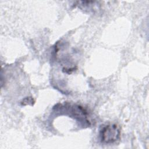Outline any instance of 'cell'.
Wrapping results in <instances>:
<instances>
[{"label": "cell", "instance_id": "cell-2", "mask_svg": "<svg viewBox=\"0 0 149 149\" xmlns=\"http://www.w3.org/2000/svg\"><path fill=\"white\" fill-rule=\"evenodd\" d=\"M34 102V101L33 100V98L31 97H26V98H24V100H23V101L22 102V104L23 105H33Z\"/></svg>", "mask_w": 149, "mask_h": 149}, {"label": "cell", "instance_id": "cell-1", "mask_svg": "<svg viewBox=\"0 0 149 149\" xmlns=\"http://www.w3.org/2000/svg\"><path fill=\"white\" fill-rule=\"evenodd\" d=\"M120 130L116 124H108L103 126L100 131V140L102 143L111 144L120 137Z\"/></svg>", "mask_w": 149, "mask_h": 149}]
</instances>
